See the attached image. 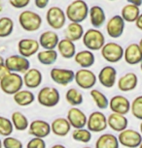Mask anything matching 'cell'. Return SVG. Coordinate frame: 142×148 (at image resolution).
Segmentation results:
<instances>
[{"instance_id": "6da1fadb", "label": "cell", "mask_w": 142, "mask_h": 148, "mask_svg": "<svg viewBox=\"0 0 142 148\" xmlns=\"http://www.w3.org/2000/svg\"><path fill=\"white\" fill-rule=\"evenodd\" d=\"M89 6L84 0H74L66 7V18L70 22H83L89 16Z\"/></svg>"}, {"instance_id": "7a4b0ae2", "label": "cell", "mask_w": 142, "mask_h": 148, "mask_svg": "<svg viewBox=\"0 0 142 148\" xmlns=\"http://www.w3.org/2000/svg\"><path fill=\"white\" fill-rule=\"evenodd\" d=\"M19 23L27 32H35L42 25V18L33 11H23L19 16Z\"/></svg>"}, {"instance_id": "3957f363", "label": "cell", "mask_w": 142, "mask_h": 148, "mask_svg": "<svg viewBox=\"0 0 142 148\" xmlns=\"http://www.w3.org/2000/svg\"><path fill=\"white\" fill-rule=\"evenodd\" d=\"M24 79L19 73L11 72L0 80V88L7 95H14L23 89Z\"/></svg>"}, {"instance_id": "277c9868", "label": "cell", "mask_w": 142, "mask_h": 148, "mask_svg": "<svg viewBox=\"0 0 142 148\" xmlns=\"http://www.w3.org/2000/svg\"><path fill=\"white\" fill-rule=\"evenodd\" d=\"M83 44L91 51L101 49L105 44V37L102 32L97 28H91L87 30L83 35Z\"/></svg>"}, {"instance_id": "5b68a950", "label": "cell", "mask_w": 142, "mask_h": 148, "mask_svg": "<svg viewBox=\"0 0 142 148\" xmlns=\"http://www.w3.org/2000/svg\"><path fill=\"white\" fill-rule=\"evenodd\" d=\"M37 101L45 108H54L60 101V92L54 87H43L37 94Z\"/></svg>"}, {"instance_id": "8992f818", "label": "cell", "mask_w": 142, "mask_h": 148, "mask_svg": "<svg viewBox=\"0 0 142 148\" xmlns=\"http://www.w3.org/2000/svg\"><path fill=\"white\" fill-rule=\"evenodd\" d=\"M101 55L109 63H117L124 58V47L121 45L109 42L101 47Z\"/></svg>"}, {"instance_id": "52a82bcc", "label": "cell", "mask_w": 142, "mask_h": 148, "mask_svg": "<svg viewBox=\"0 0 142 148\" xmlns=\"http://www.w3.org/2000/svg\"><path fill=\"white\" fill-rule=\"evenodd\" d=\"M66 19L67 18H66L65 12L62 8L57 6H53L49 8L48 11H47L46 21L53 29H62L64 26Z\"/></svg>"}, {"instance_id": "ba28073f", "label": "cell", "mask_w": 142, "mask_h": 148, "mask_svg": "<svg viewBox=\"0 0 142 148\" xmlns=\"http://www.w3.org/2000/svg\"><path fill=\"white\" fill-rule=\"evenodd\" d=\"M74 80L80 88L88 90V89H91L96 84L97 77L93 71L86 68H82L75 72Z\"/></svg>"}, {"instance_id": "9c48e42d", "label": "cell", "mask_w": 142, "mask_h": 148, "mask_svg": "<svg viewBox=\"0 0 142 148\" xmlns=\"http://www.w3.org/2000/svg\"><path fill=\"white\" fill-rule=\"evenodd\" d=\"M118 139L121 145L127 148H138L142 142L141 133L132 129H126L120 132Z\"/></svg>"}, {"instance_id": "30bf717a", "label": "cell", "mask_w": 142, "mask_h": 148, "mask_svg": "<svg viewBox=\"0 0 142 148\" xmlns=\"http://www.w3.org/2000/svg\"><path fill=\"white\" fill-rule=\"evenodd\" d=\"M5 65L10 72L24 74L30 68V62L26 57L21 54L10 55L5 59Z\"/></svg>"}, {"instance_id": "8fae6325", "label": "cell", "mask_w": 142, "mask_h": 148, "mask_svg": "<svg viewBox=\"0 0 142 148\" xmlns=\"http://www.w3.org/2000/svg\"><path fill=\"white\" fill-rule=\"evenodd\" d=\"M86 126L93 133H101L108 127L107 117L101 111H94L89 115Z\"/></svg>"}, {"instance_id": "7c38bea8", "label": "cell", "mask_w": 142, "mask_h": 148, "mask_svg": "<svg viewBox=\"0 0 142 148\" xmlns=\"http://www.w3.org/2000/svg\"><path fill=\"white\" fill-rule=\"evenodd\" d=\"M50 77L52 80L58 85L66 86L74 80L75 72L69 69L53 68L50 72Z\"/></svg>"}, {"instance_id": "4fadbf2b", "label": "cell", "mask_w": 142, "mask_h": 148, "mask_svg": "<svg viewBox=\"0 0 142 148\" xmlns=\"http://www.w3.org/2000/svg\"><path fill=\"white\" fill-rule=\"evenodd\" d=\"M125 21L121 15L113 16L106 24V32L113 39L120 38L125 30Z\"/></svg>"}, {"instance_id": "5bb4252c", "label": "cell", "mask_w": 142, "mask_h": 148, "mask_svg": "<svg viewBox=\"0 0 142 148\" xmlns=\"http://www.w3.org/2000/svg\"><path fill=\"white\" fill-rule=\"evenodd\" d=\"M51 124H49L45 120H33L28 126V134L36 138H45L51 134Z\"/></svg>"}, {"instance_id": "9a60e30c", "label": "cell", "mask_w": 142, "mask_h": 148, "mask_svg": "<svg viewBox=\"0 0 142 148\" xmlns=\"http://www.w3.org/2000/svg\"><path fill=\"white\" fill-rule=\"evenodd\" d=\"M97 80L105 88H112L117 82V70L113 66H105L100 70Z\"/></svg>"}, {"instance_id": "2e32d148", "label": "cell", "mask_w": 142, "mask_h": 148, "mask_svg": "<svg viewBox=\"0 0 142 148\" xmlns=\"http://www.w3.org/2000/svg\"><path fill=\"white\" fill-rule=\"evenodd\" d=\"M39 42L35 39H30V38H26L21 39L19 41L18 43V49L21 55L28 58L35 53H37L39 51Z\"/></svg>"}, {"instance_id": "e0dca14e", "label": "cell", "mask_w": 142, "mask_h": 148, "mask_svg": "<svg viewBox=\"0 0 142 148\" xmlns=\"http://www.w3.org/2000/svg\"><path fill=\"white\" fill-rule=\"evenodd\" d=\"M109 108L112 112L126 115L130 111V102L125 96L116 95L110 99Z\"/></svg>"}, {"instance_id": "ac0fdd59", "label": "cell", "mask_w": 142, "mask_h": 148, "mask_svg": "<svg viewBox=\"0 0 142 148\" xmlns=\"http://www.w3.org/2000/svg\"><path fill=\"white\" fill-rule=\"evenodd\" d=\"M67 120L70 123L71 127L74 129H80L84 128L87 125L88 117L85 114L84 111H82L80 108L76 107H72L67 112Z\"/></svg>"}, {"instance_id": "d6986e66", "label": "cell", "mask_w": 142, "mask_h": 148, "mask_svg": "<svg viewBox=\"0 0 142 148\" xmlns=\"http://www.w3.org/2000/svg\"><path fill=\"white\" fill-rule=\"evenodd\" d=\"M124 59L129 65H137L142 61V51L138 44L132 43L124 49Z\"/></svg>"}, {"instance_id": "ffe728a7", "label": "cell", "mask_w": 142, "mask_h": 148, "mask_svg": "<svg viewBox=\"0 0 142 148\" xmlns=\"http://www.w3.org/2000/svg\"><path fill=\"white\" fill-rule=\"evenodd\" d=\"M24 84L29 89H35L40 86L42 83L43 76L42 73L36 68H29L24 73Z\"/></svg>"}, {"instance_id": "44dd1931", "label": "cell", "mask_w": 142, "mask_h": 148, "mask_svg": "<svg viewBox=\"0 0 142 148\" xmlns=\"http://www.w3.org/2000/svg\"><path fill=\"white\" fill-rule=\"evenodd\" d=\"M107 124L113 131L120 133L127 129L129 125V120L124 114L112 112L107 117Z\"/></svg>"}, {"instance_id": "7402d4cb", "label": "cell", "mask_w": 142, "mask_h": 148, "mask_svg": "<svg viewBox=\"0 0 142 148\" xmlns=\"http://www.w3.org/2000/svg\"><path fill=\"white\" fill-rule=\"evenodd\" d=\"M138 84V77L134 73H127L118 80V88L123 92L134 90Z\"/></svg>"}, {"instance_id": "603a6c76", "label": "cell", "mask_w": 142, "mask_h": 148, "mask_svg": "<svg viewBox=\"0 0 142 148\" xmlns=\"http://www.w3.org/2000/svg\"><path fill=\"white\" fill-rule=\"evenodd\" d=\"M39 45L44 49H55L60 42L58 35L55 31L48 30L43 32L39 37Z\"/></svg>"}, {"instance_id": "cb8c5ba5", "label": "cell", "mask_w": 142, "mask_h": 148, "mask_svg": "<svg viewBox=\"0 0 142 148\" xmlns=\"http://www.w3.org/2000/svg\"><path fill=\"white\" fill-rule=\"evenodd\" d=\"M71 130V125L67 118L58 117L51 123V131L57 136H66Z\"/></svg>"}, {"instance_id": "d4e9b609", "label": "cell", "mask_w": 142, "mask_h": 148, "mask_svg": "<svg viewBox=\"0 0 142 148\" xmlns=\"http://www.w3.org/2000/svg\"><path fill=\"white\" fill-rule=\"evenodd\" d=\"M57 47L58 53L64 59H71L76 54V46H75L74 42H72L69 39L64 38L60 40Z\"/></svg>"}, {"instance_id": "484cf974", "label": "cell", "mask_w": 142, "mask_h": 148, "mask_svg": "<svg viewBox=\"0 0 142 148\" xmlns=\"http://www.w3.org/2000/svg\"><path fill=\"white\" fill-rule=\"evenodd\" d=\"M74 60L81 68L89 69L96 62V56L90 49H85V51L76 52L74 56Z\"/></svg>"}, {"instance_id": "4316f807", "label": "cell", "mask_w": 142, "mask_h": 148, "mask_svg": "<svg viewBox=\"0 0 142 148\" xmlns=\"http://www.w3.org/2000/svg\"><path fill=\"white\" fill-rule=\"evenodd\" d=\"M89 16H90L91 24L94 28H99L104 24L106 21V16H105L104 10L100 6H93L89 10Z\"/></svg>"}, {"instance_id": "83f0119b", "label": "cell", "mask_w": 142, "mask_h": 148, "mask_svg": "<svg viewBox=\"0 0 142 148\" xmlns=\"http://www.w3.org/2000/svg\"><path fill=\"white\" fill-rule=\"evenodd\" d=\"M84 33V28L79 22H70L64 31L65 38L69 39L72 42H76L79 41L80 39H82Z\"/></svg>"}, {"instance_id": "f1b7e54d", "label": "cell", "mask_w": 142, "mask_h": 148, "mask_svg": "<svg viewBox=\"0 0 142 148\" xmlns=\"http://www.w3.org/2000/svg\"><path fill=\"white\" fill-rule=\"evenodd\" d=\"M13 99L16 104L19 107H27L35 101V96L30 90L21 89L16 94L13 95Z\"/></svg>"}, {"instance_id": "f546056e", "label": "cell", "mask_w": 142, "mask_h": 148, "mask_svg": "<svg viewBox=\"0 0 142 148\" xmlns=\"http://www.w3.org/2000/svg\"><path fill=\"white\" fill-rule=\"evenodd\" d=\"M120 142L116 136L112 134L101 135L96 141V148H119Z\"/></svg>"}, {"instance_id": "4dcf8cb0", "label": "cell", "mask_w": 142, "mask_h": 148, "mask_svg": "<svg viewBox=\"0 0 142 148\" xmlns=\"http://www.w3.org/2000/svg\"><path fill=\"white\" fill-rule=\"evenodd\" d=\"M139 15H140V9L136 5L129 3L122 8L121 16L127 22H135Z\"/></svg>"}, {"instance_id": "1f68e13d", "label": "cell", "mask_w": 142, "mask_h": 148, "mask_svg": "<svg viewBox=\"0 0 142 148\" xmlns=\"http://www.w3.org/2000/svg\"><path fill=\"white\" fill-rule=\"evenodd\" d=\"M11 121L13 123L14 129L19 131V132L26 131L29 126L27 117L24 113H21V111H14L12 115H11Z\"/></svg>"}, {"instance_id": "d6a6232c", "label": "cell", "mask_w": 142, "mask_h": 148, "mask_svg": "<svg viewBox=\"0 0 142 148\" xmlns=\"http://www.w3.org/2000/svg\"><path fill=\"white\" fill-rule=\"evenodd\" d=\"M37 59L42 65H53L57 60V52L55 49H44L37 52Z\"/></svg>"}, {"instance_id": "836d02e7", "label": "cell", "mask_w": 142, "mask_h": 148, "mask_svg": "<svg viewBox=\"0 0 142 148\" xmlns=\"http://www.w3.org/2000/svg\"><path fill=\"white\" fill-rule=\"evenodd\" d=\"M65 100L72 107H77L83 104V94L76 88H69L65 93Z\"/></svg>"}, {"instance_id": "e575fe53", "label": "cell", "mask_w": 142, "mask_h": 148, "mask_svg": "<svg viewBox=\"0 0 142 148\" xmlns=\"http://www.w3.org/2000/svg\"><path fill=\"white\" fill-rule=\"evenodd\" d=\"M90 94L91 99L94 100V104L96 105V107L99 110H106L109 107V100L107 99V97L101 91L97 90V89H91Z\"/></svg>"}, {"instance_id": "d590c367", "label": "cell", "mask_w": 142, "mask_h": 148, "mask_svg": "<svg viewBox=\"0 0 142 148\" xmlns=\"http://www.w3.org/2000/svg\"><path fill=\"white\" fill-rule=\"evenodd\" d=\"M14 21L9 16L0 18V38H6L13 33Z\"/></svg>"}, {"instance_id": "8d00e7d4", "label": "cell", "mask_w": 142, "mask_h": 148, "mask_svg": "<svg viewBox=\"0 0 142 148\" xmlns=\"http://www.w3.org/2000/svg\"><path fill=\"white\" fill-rule=\"evenodd\" d=\"M72 138L78 142L82 143H88L91 139V132L85 128H80V129H74L72 132Z\"/></svg>"}, {"instance_id": "74e56055", "label": "cell", "mask_w": 142, "mask_h": 148, "mask_svg": "<svg viewBox=\"0 0 142 148\" xmlns=\"http://www.w3.org/2000/svg\"><path fill=\"white\" fill-rule=\"evenodd\" d=\"M14 126L12 121L5 116H0V136H9L12 135Z\"/></svg>"}, {"instance_id": "f35d334b", "label": "cell", "mask_w": 142, "mask_h": 148, "mask_svg": "<svg viewBox=\"0 0 142 148\" xmlns=\"http://www.w3.org/2000/svg\"><path fill=\"white\" fill-rule=\"evenodd\" d=\"M130 112L136 119L142 120V96H137L130 103Z\"/></svg>"}, {"instance_id": "ab89813d", "label": "cell", "mask_w": 142, "mask_h": 148, "mask_svg": "<svg viewBox=\"0 0 142 148\" xmlns=\"http://www.w3.org/2000/svg\"><path fill=\"white\" fill-rule=\"evenodd\" d=\"M4 148H24L23 142L19 139L14 138V136H5V138L2 140Z\"/></svg>"}, {"instance_id": "60d3db41", "label": "cell", "mask_w": 142, "mask_h": 148, "mask_svg": "<svg viewBox=\"0 0 142 148\" xmlns=\"http://www.w3.org/2000/svg\"><path fill=\"white\" fill-rule=\"evenodd\" d=\"M26 148H46V142L44 138L34 136L27 142Z\"/></svg>"}, {"instance_id": "b9f144b4", "label": "cell", "mask_w": 142, "mask_h": 148, "mask_svg": "<svg viewBox=\"0 0 142 148\" xmlns=\"http://www.w3.org/2000/svg\"><path fill=\"white\" fill-rule=\"evenodd\" d=\"M9 3L16 9H24L30 3V0H9Z\"/></svg>"}, {"instance_id": "7bdbcfd3", "label": "cell", "mask_w": 142, "mask_h": 148, "mask_svg": "<svg viewBox=\"0 0 142 148\" xmlns=\"http://www.w3.org/2000/svg\"><path fill=\"white\" fill-rule=\"evenodd\" d=\"M50 0H34L35 6L38 8V9H45V8L48 6Z\"/></svg>"}, {"instance_id": "ee69618b", "label": "cell", "mask_w": 142, "mask_h": 148, "mask_svg": "<svg viewBox=\"0 0 142 148\" xmlns=\"http://www.w3.org/2000/svg\"><path fill=\"white\" fill-rule=\"evenodd\" d=\"M10 73L11 72L9 71V69H8L7 67H6L5 63L2 64V65H0V80L3 79V77H6L7 75H9Z\"/></svg>"}, {"instance_id": "f6af8a7d", "label": "cell", "mask_w": 142, "mask_h": 148, "mask_svg": "<svg viewBox=\"0 0 142 148\" xmlns=\"http://www.w3.org/2000/svg\"><path fill=\"white\" fill-rule=\"evenodd\" d=\"M135 26L142 31V13H140V15H139L137 19L135 21Z\"/></svg>"}, {"instance_id": "bcb514c9", "label": "cell", "mask_w": 142, "mask_h": 148, "mask_svg": "<svg viewBox=\"0 0 142 148\" xmlns=\"http://www.w3.org/2000/svg\"><path fill=\"white\" fill-rule=\"evenodd\" d=\"M127 3L136 5V6H138V7H140L142 5V0H127Z\"/></svg>"}, {"instance_id": "7dc6e473", "label": "cell", "mask_w": 142, "mask_h": 148, "mask_svg": "<svg viewBox=\"0 0 142 148\" xmlns=\"http://www.w3.org/2000/svg\"><path fill=\"white\" fill-rule=\"evenodd\" d=\"M51 148H66V147L62 144H55V145H53Z\"/></svg>"}, {"instance_id": "c3c4849f", "label": "cell", "mask_w": 142, "mask_h": 148, "mask_svg": "<svg viewBox=\"0 0 142 148\" xmlns=\"http://www.w3.org/2000/svg\"><path fill=\"white\" fill-rule=\"evenodd\" d=\"M4 63H5V59L2 55H0V65H2V64H4Z\"/></svg>"}, {"instance_id": "681fc988", "label": "cell", "mask_w": 142, "mask_h": 148, "mask_svg": "<svg viewBox=\"0 0 142 148\" xmlns=\"http://www.w3.org/2000/svg\"><path fill=\"white\" fill-rule=\"evenodd\" d=\"M3 11V2H2V0H0V13Z\"/></svg>"}, {"instance_id": "f907efd6", "label": "cell", "mask_w": 142, "mask_h": 148, "mask_svg": "<svg viewBox=\"0 0 142 148\" xmlns=\"http://www.w3.org/2000/svg\"><path fill=\"white\" fill-rule=\"evenodd\" d=\"M139 47H140V49H141V51H142V38H141V40L139 41Z\"/></svg>"}, {"instance_id": "816d5d0a", "label": "cell", "mask_w": 142, "mask_h": 148, "mask_svg": "<svg viewBox=\"0 0 142 148\" xmlns=\"http://www.w3.org/2000/svg\"><path fill=\"white\" fill-rule=\"evenodd\" d=\"M140 133H141V135H142V120H141V123H140Z\"/></svg>"}, {"instance_id": "f5cc1de1", "label": "cell", "mask_w": 142, "mask_h": 148, "mask_svg": "<svg viewBox=\"0 0 142 148\" xmlns=\"http://www.w3.org/2000/svg\"><path fill=\"white\" fill-rule=\"evenodd\" d=\"M0 148H3V143H2L1 139H0Z\"/></svg>"}, {"instance_id": "db71d44e", "label": "cell", "mask_w": 142, "mask_h": 148, "mask_svg": "<svg viewBox=\"0 0 142 148\" xmlns=\"http://www.w3.org/2000/svg\"><path fill=\"white\" fill-rule=\"evenodd\" d=\"M140 69H141V71H142V61L140 62Z\"/></svg>"}, {"instance_id": "11a10c76", "label": "cell", "mask_w": 142, "mask_h": 148, "mask_svg": "<svg viewBox=\"0 0 142 148\" xmlns=\"http://www.w3.org/2000/svg\"><path fill=\"white\" fill-rule=\"evenodd\" d=\"M138 148H142V142L140 143V145H139V147H138Z\"/></svg>"}, {"instance_id": "9f6ffc18", "label": "cell", "mask_w": 142, "mask_h": 148, "mask_svg": "<svg viewBox=\"0 0 142 148\" xmlns=\"http://www.w3.org/2000/svg\"><path fill=\"white\" fill-rule=\"evenodd\" d=\"M82 148H91V147H90V146H85V147H82Z\"/></svg>"}, {"instance_id": "6f0895ef", "label": "cell", "mask_w": 142, "mask_h": 148, "mask_svg": "<svg viewBox=\"0 0 142 148\" xmlns=\"http://www.w3.org/2000/svg\"><path fill=\"white\" fill-rule=\"evenodd\" d=\"M109 1H114V0H109Z\"/></svg>"}]
</instances>
